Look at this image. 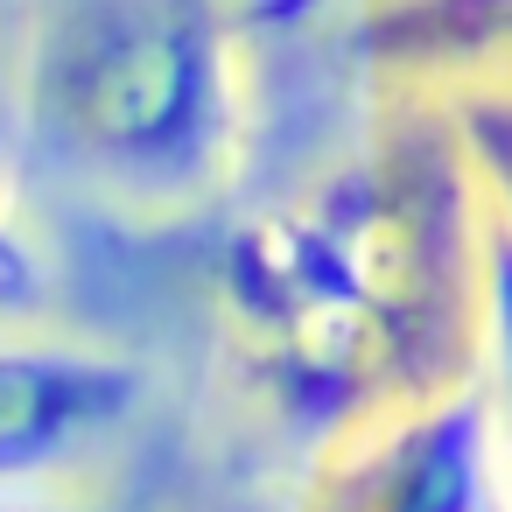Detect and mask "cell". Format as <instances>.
I'll return each instance as SVG.
<instances>
[{"label":"cell","instance_id":"cell-1","mask_svg":"<svg viewBox=\"0 0 512 512\" xmlns=\"http://www.w3.org/2000/svg\"><path fill=\"white\" fill-rule=\"evenodd\" d=\"M22 120L43 162L113 197H190L232 148V43L218 0H50Z\"/></svg>","mask_w":512,"mask_h":512},{"label":"cell","instance_id":"cell-2","mask_svg":"<svg viewBox=\"0 0 512 512\" xmlns=\"http://www.w3.org/2000/svg\"><path fill=\"white\" fill-rule=\"evenodd\" d=\"M141 365L57 344L36 330L0 337V491H36L57 470L85 463L141 414Z\"/></svg>","mask_w":512,"mask_h":512},{"label":"cell","instance_id":"cell-3","mask_svg":"<svg viewBox=\"0 0 512 512\" xmlns=\"http://www.w3.org/2000/svg\"><path fill=\"white\" fill-rule=\"evenodd\" d=\"M484 400H456L442 414H428L400 456L393 477H379L372 512H491V477H484Z\"/></svg>","mask_w":512,"mask_h":512},{"label":"cell","instance_id":"cell-4","mask_svg":"<svg viewBox=\"0 0 512 512\" xmlns=\"http://www.w3.org/2000/svg\"><path fill=\"white\" fill-rule=\"evenodd\" d=\"M463 22H477L449 57H484V50H498V43H512V0H414V8H400L393 15V29H400V43L407 50H435L442 36H456Z\"/></svg>","mask_w":512,"mask_h":512},{"label":"cell","instance_id":"cell-5","mask_svg":"<svg viewBox=\"0 0 512 512\" xmlns=\"http://www.w3.org/2000/svg\"><path fill=\"white\" fill-rule=\"evenodd\" d=\"M484 330H491V407L512 442V225H498L484 246Z\"/></svg>","mask_w":512,"mask_h":512},{"label":"cell","instance_id":"cell-6","mask_svg":"<svg viewBox=\"0 0 512 512\" xmlns=\"http://www.w3.org/2000/svg\"><path fill=\"white\" fill-rule=\"evenodd\" d=\"M50 302V267L36 253V239L15 225V211L0 204V337L8 330H29Z\"/></svg>","mask_w":512,"mask_h":512},{"label":"cell","instance_id":"cell-7","mask_svg":"<svg viewBox=\"0 0 512 512\" xmlns=\"http://www.w3.org/2000/svg\"><path fill=\"white\" fill-rule=\"evenodd\" d=\"M0 512H78V505H57L43 491H0Z\"/></svg>","mask_w":512,"mask_h":512},{"label":"cell","instance_id":"cell-8","mask_svg":"<svg viewBox=\"0 0 512 512\" xmlns=\"http://www.w3.org/2000/svg\"><path fill=\"white\" fill-rule=\"evenodd\" d=\"M491 169H498V183H505V197H512V134L491 148Z\"/></svg>","mask_w":512,"mask_h":512},{"label":"cell","instance_id":"cell-9","mask_svg":"<svg viewBox=\"0 0 512 512\" xmlns=\"http://www.w3.org/2000/svg\"><path fill=\"white\" fill-rule=\"evenodd\" d=\"M491 512H505V505H491Z\"/></svg>","mask_w":512,"mask_h":512}]
</instances>
